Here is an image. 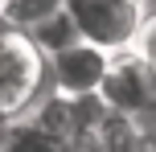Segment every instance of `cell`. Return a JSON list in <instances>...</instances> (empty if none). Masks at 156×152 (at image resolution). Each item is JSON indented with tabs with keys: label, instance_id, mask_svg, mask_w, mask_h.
Here are the masks:
<instances>
[{
	"label": "cell",
	"instance_id": "1",
	"mask_svg": "<svg viewBox=\"0 0 156 152\" xmlns=\"http://www.w3.org/2000/svg\"><path fill=\"white\" fill-rule=\"evenodd\" d=\"M49 90V58L29 41L25 29L0 25V119L25 115Z\"/></svg>",
	"mask_w": 156,
	"mask_h": 152
},
{
	"label": "cell",
	"instance_id": "2",
	"mask_svg": "<svg viewBox=\"0 0 156 152\" xmlns=\"http://www.w3.org/2000/svg\"><path fill=\"white\" fill-rule=\"evenodd\" d=\"M78 33L94 45L111 49H132L136 37H140V25H144V0H66Z\"/></svg>",
	"mask_w": 156,
	"mask_h": 152
},
{
	"label": "cell",
	"instance_id": "3",
	"mask_svg": "<svg viewBox=\"0 0 156 152\" xmlns=\"http://www.w3.org/2000/svg\"><path fill=\"white\" fill-rule=\"evenodd\" d=\"M103 99H107L115 111L127 115H144L148 107H156V66L140 49H119L111 58V70L103 78Z\"/></svg>",
	"mask_w": 156,
	"mask_h": 152
},
{
	"label": "cell",
	"instance_id": "4",
	"mask_svg": "<svg viewBox=\"0 0 156 152\" xmlns=\"http://www.w3.org/2000/svg\"><path fill=\"white\" fill-rule=\"evenodd\" d=\"M111 49L94 45V41L78 37L74 45L58 49L49 58V82H54L58 95H99L103 90V78L111 70Z\"/></svg>",
	"mask_w": 156,
	"mask_h": 152
},
{
	"label": "cell",
	"instance_id": "5",
	"mask_svg": "<svg viewBox=\"0 0 156 152\" xmlns=\"http://www.w3.org/2000/svg\"><path fill=\"white\" fill-rule=\"evenodd\" d=\"M29 41L41 49L45 58H54L58 49H66V45H74L82 33H78V25H74V16H70V8H58V12H49V16H41L37 25H29Z\"/></svg>",
	"mask_w": 156,
	"mask_h": 152
},
{
	"label": "cell",
	"instance_id": "6",
	"mask_svg": "<svg viewBox=\"0 0 156 152\" xmlns=\"http://www.w3.org/2000/svg\"><path fill=\"white\" fill-rule=\"evenodd\" d=\"M66 8V0H0V25L8 29H29L41 16Z\"/></svg>",
	"mask_w": 156,
	"mask_h": 152
},
{
	"label": "cell",
	"instance_id": "7",
	"mask_svg": "<svg viewBox=\"0 0 156 152\" xmlns=\"http://www.w3.org/2000/svg\"><path fill=\"white\" fill-rule=\"evenodd\" d=\"M132 49H140L144 58L156 66V12H148L144 16V25H140V37H136V45Z\"/></svg>",
	"mask_w": 156,
	"mask_h": 152
}]
</instances>
